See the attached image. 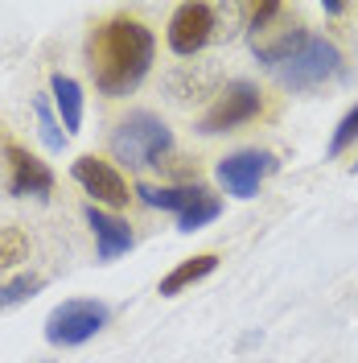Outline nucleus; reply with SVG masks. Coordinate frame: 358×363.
Masks as SVG:
<instances>
[{
	"label": "nucleus",
	"mask_w": 358,
	"mask_h": 363,
	"mask_svg": "<svg viewBox=\"0 0 358 363\" xmlns=\"http://www.w3.org/2000/svg\"><path fill=\"white\" fill-rule=\"evenodd\" d=\"M45 281L42 277H33V272H21V277H13V281H4L0 285V310H13V306H21L29 297L42 289Z\"/></svg>",
	"instance_id": "15"
},
{
	"label": "nucleus",
	"mask_w": 358,
	"mask_h": 363,
	"mask_svg": "<svg viewBox=\"0 0 358 363\" xmlns=\"http://www.w3.org/2000/svg\"><path fill=\"white\" fill-rule=\"evenodd\" d=\"M37 120H42V140L45 145H50V149H62L67 136L58 133V124H54V116H50V104H45V99H37Z\"/></svg>",
	"instance_id": "18"
},
{
	"label": "nucleus",
	"mask_w": 358,
	"mask_h": 363,
	"mask_svg": "<svg viewBox=\"0 0 358 363\" xmlns=\"http://www.w3.org/2000/svg\"><path fill=\"white\" fill-rule=\"evenodd\" d=\"M272 169H276V161H272L268 153H260V149H239V153H231V157L219 161V182H223L226 194L251 199Z\"/></svg>",
	"instance_id": "10"
},
{
	"label": "nucleus",
	"mask_w": 358,
	"mask_h": 363,
	"mask_svg": "<svg viewBox=\"0 0 358 363\" xmlns=\"http://www.w3.org/2000/svg\"><path fill=\"white\" fill-rule=\"evenodd\" d=\"M136 199L157 206V211H173L181 231H198V227L214 223L223 215L219 194H210L206 186H149V182H140Z\"/></svg>",
	"instance_id": "4"
},
{
	"label": "nucleus",
	"mask_w": 358,
	"mask_h": 363,
	"mask_svg": "<svg viewBox=\"0 0 358 363\" xmlns=\"http://www.w3.org/2000/svg\"><path fill=\"white\" fill-rule=\"evenodd\" d=\"M153 54H157V38L144 25L132 21V17H115V21L99 25L91 33V79L108 99H124L144 83V74L153 67Z\"/></svg>",
	"instance_id": "1"
},
{
	"label": "nucleus",
	"mask_w": 358,
	"mask_h": 363,
	"mask_svg": "<svg viewBox=\"0 0 358 363\" xmlns=\"http://www.w3.org/2000/svg\"><path fill=\"white\" fill-rule=\"evenodd\" d=\"M354 169H358V161H354Z\"/></svg>",
	"instance_id": "19"
},
{
	"label": "nucleus",
	"mask_w": 358,
	"mask_h": 363,
	"mask_svg": "<svg viewBox=\"0 0 358 363\" xmlns=\"http://www.w3.org/2000/svg\"><path fill=\"white\" fill-rule=\"evenodd\" d=\"M70 174H74V182L87 190L95 203H103V206H115L120 211V206H128V199H132L128 194V182L120 178V169H115L112 161H99L87 153V157H79L70 165Z\"/></svg>",
	"instance_id": "9"
},
{
	"label": "nucleus",
	"mask_w": 358,
	"mask_h": 363,
	"mask_svg": "<svg viewBox=\"0 0 358 363\" xmlns=\"http://www.w3.org/2000/svg\"><path fill=\"white\" fill-rule=\"evenodd\" d=\"M29 256V235L21 227H0V269H13Z\"/></svg>",
	"instance_id": "16"
},
{
	"label": "nucleus",
	"mask_w": 358,
	"mask_h": 363,
	"mask_svg": "<svg viewBox=\"0 0 358 363\" xmlns=\"http://www.w3.org/2000/svg\"><path fill=\"white\" fill-rule=\"evenodd\" d=\"M173 149V133L165 128V120L153 112H132L115 124L112 133V153L115 161H124L128 169L140 165H157L165 153Z\"/></svg>",
	"instance_id": "3"
},
{
	"label": "nucleus",
	"mask_w": 358,
	"mask_h": 363,
	"mask_svg": "<svg viewBox=\"0 0 358 363\" xmlns=\"http://www.w3.org/2000/svg\"><path fill=\"white\" fill-rule=\"evenodd\" d=\"M214 269H219V256H214V252L190 256V260H181L178 269H173L169 277H165V281H161V289H157V294H161V297H173V294H181V289H190V285L206 281V277H210Z\"/></svg>",
	"instance_id": "13"
},
{
	"label": "nucleus",
	"mask_w": 358,
	"mask_h": 363,
	"mask_svg": "<svg viewBox=\"0 0 358 363\" xmlns=\"http://www.w3.org/2000/svg\"><path fill=\"white\" fill-rule=\"evenodd\" d=\"M354 140H358V108H350L342 116V124L334 128V136H330V157H342Z\"/></svg>",
	"instance_id": "17"
},
{
	"label": "nucleus",
	"mask_w": 358,
	"mask_h": 363,
	"mask_svg": "<svg viewBox=\"0 0 358 363\" xmlns=\"http://www.w3.org/2000/svg\"><path fill=\"white\" fill-rule=\"evenodd\" d=\"M247 38H251L255 58H260V62H268L272 70L280 67L284 58H292L301 45L309 42L305 25L292 21L289 9H284V4H272V0L251 9V29H247Z\"/></svg>",
	"instance_id": "2"
},
{
	"label": "nucleus",
	"mask_w": 358,
	"mask_h": 363,
	"mask_svg": "<svg viewBox=\"0 0 358 363\" xmlns=\"http://www.w3.org/2000/svg\"><path fill=\"white\" fill-rule=\"evenodd\" d=\"M260 116V87L247 83V79H235L219 91V99L210 104V112L202 116V133L219 136V133H235L239 124H251Z\"/></svg>",
	"instance_id": "7"
},
{
	"label": "nucleus",
	"mask_w": 358,
	"mask_h": 363,
	"mask_svg": "<svg viewBox=\"0 0 358 363\" xmlns=\"http://www.w3.org/2000/svg\"><path fill=\"white\" fill-rule=\"evenodd\" d=\"M83 219H87V227L95 231V252H99L103 264L115 260V256H124V252H132L136 235H132V227L124 223V219H115V215H108V211H99L95 203L83 211Z\"/></svg>",
	"instance_id": "12"
},
{
	"label": "nucleus",
	"mask_w": 358,
	"mask_h": 363,
	"mask_svg": "<svg viewBox=\"0 0 358 363\" xmlns=\"http://www.w3.org/2000/svg\"><path fill=\"white\" fill-rule=\"evenodd\" d=\"M103 326H108V306L103 301H91V297H74V301H62V306L50 310V318H45V339L54 342V347H83Z\"/></svg>",
	"instance_id": "5"
},
{
	"label": "nucleus",
	"mask_w": 358,
	"mask_h": 363,
	"mask_svg": "<svg viewBox=\"0 0 358 363\" xmlns=\"http://www.w3.org/2000/svg\"><path fill=\"white\" fill-rule=\"evenodd\" d=\"M50 95H54V108L62 112V128L79 133L83 128V87L70 74H54L50 79Z\"/></svg>",
	"instance_id": "14"
},
{
	"label": "nucleus",
	"mask_w": 358,
	"mask_h": 363,
	"mask_svg": "<svg viewBox=\"0 0 358 363\" xmlns=\"http://www.w3.org/2000/svg\"><path fill=\"white\" fill-rule=\"evenodd\" d=\"M337 67H342L337 45L325 42V38H309L292 58H284V62L276 67V79L292 91H309V87H317V83H325V79H334Z\"/></svg>",
	"instance_id": "6"
},
{
	"label": "nucleus",
	"mask_w": 358,
	"mask_h": 363,
	"mask_svg": "<svg viewBox=\"0 0 358 363\" xmlns=\"http://www.w3.org/2000/svg\"><path fill=\"white\" fill-rule=\"evenodd\" d=\"M4 169H8V194L17 199H50L54 194V174L50 165L37 161L33 153H25L21 145H8L4 149Z\"/></svg>",
	"instance_id": "11"
},
{
	"label": "nucleus",
	"mask_w": 358,
	"mask_h": 363,
	"mask_svg": "<svg viewBox=\"0 0 358 363\" xmlns=\"http://www.w3.org/2000/svg\"><path fill=\"white\" fill-rule=\"evenodd\" d=\"M214 33V9L210 4H178L169 17V50L178 58H194Z\"/></svg>",
	"instance_id": "8"
}]
</instances>
